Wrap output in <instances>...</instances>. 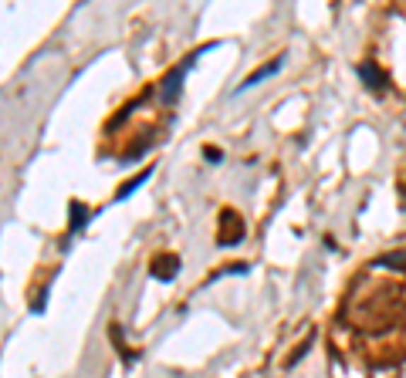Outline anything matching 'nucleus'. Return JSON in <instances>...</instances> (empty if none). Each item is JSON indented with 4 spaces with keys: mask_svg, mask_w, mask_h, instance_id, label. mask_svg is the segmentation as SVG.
Returning <instances> with one entry per match:
<instances>
[{
    "mask_svg": "<svg viewBox=\"0 0 406 378\" xmlns=\"http://www.w3.org/2000/svg\"><path fill=\"white\" fill-rule=\"evenodd\" d=\"M214 47H217V45H203V47H197V51H190L187 58L180 61L170 75L159 81V102H163V105H176V102H180V95H183V81H187L190 68L197 64V58H203V54H207V51H214Z\"/></svg>",
    "mask_w": 406,
    "mask_h": 378,
    "instance_id": "obj_1",
    "label": "nucleus"
},
{
    "mask_svg": "<svg viewBox=\"0 0 406 378\" xmlns=\"http://www.w3.org/2000/svg\"><path fill=\"white\" fill-rule=\"evenodd\" d=\"M244 220L237 216L234 210H224L220 213V233H217V243L220 247H234V243L244 240Z\"/></svg>",
    "mask_w": 406,
    "mask_h": 378,
    "instance_id": "obj_2",
    "label": "nucleus"
},
{
    "mask_svg": "<svg viewBox=\"0 0 406 378\" xmlns=\"http://www.w3.org/2000/svg\"><path fill=\"white\" fill-rule=\"evenodd\" d=\"M180 267H183V260L176 257V254H159V257L149 264V273H153L156 280H173V277L180 273Z\"/></svg>",
    "mask_w": 406,
    "mask_h": 378,
    "instance_id": "obj_3",
    "label": "nucleus"
},
{
    "mask_svg": "<svg viewBox=\"0 0 406 378\" xmlns=\"http://www.w3.org/2000/svg\"><path fill=\"white\" fill-rule=\"evenodd\" d=\"M359 78L366 81V88L376 91V95H379V91H386V85H390L386 71H383L376 61H362V64H359Z\"/></svg>",
    "mask_w": 406,
    "mask_h": 378,
    "instance_id": "obj_4",
    "label": "nucleus"
},
{
    "mask_svg": "<svg viewBox=\"0 0 406 378\" xmlns=\"http://www.w3.org/2000/svg\"><path fill=\"white\" fill-rule=\"evenodd\" d=\"M282 68H284V54H282V58H274V61H271V64H265V68H261V71H254V75H248V78H244V81H240V85H237V91H234V95H244V91H248V88H254V85H261V81H265V78L278 75V71H282Z\"/></svg>",
    "mask_w": 406,
    "mask_h": 378,
    "instance_id": "obj_5",
    "label": "nucleus"
},
{
    "mask_svg": "<svg viewBox=\"0 0 406 378\" xmlns=\"http://www.w3.org/2000/svg\"><path fill=\"white\" fill-rule=\"evenodd\" d=\"M88 220H92L88 206H85V203H79V199H71V227H68V240H71V237H79L81 230L88 227ZM68 240H64V243H68Z\"/></svg>",
    "mask_w": 406,
    "mask_h": 378,
    "instance_id": "obj_6",
    "label": "nucleus"
},
{
    "mask_svg": "<svg viewBox=\"0 0 406 378\" xmlns=\"http://www.w3.org/2000/svg\"><path fill=\"white\" fill-rule=\"evenodd\" d=\"M149 179H153V166H146V169L139 172V176H132V179L125 182L122 189L115 193V203H122V199H129V196H132V193H136V189L142 186V182H149Z\"/></svg>",
    "mask_w": 406,
    "mask_h": 378,
    "instance_id": "obj_7",
    "label": "nucleus"
},
{
    "mask_svg": "<svg viewBox=\"0 0 406 378\" xmlns=\"http://www.w3.org/2000/svg\"><path fill=\"white\" fill-rule=\"evenodd\" d=\"M373 267H386V271H406V250H396V254H383V257H376Z\"/></svg>",
    "mask_w": 406,
    "mask_h": 378,
    "instance_id": "obj_8",
    "label": "nucleus"
},
{
    "mask_svg": "<svg viewBox=\"0 0 406 378\" xmlns=\"http://www.w3.org/2000/svg\"><path fill=\"white\" fill-rule=\"evenodd\" d=\"M312 341H315V331L308 334V338H305L301 345H298V348H295V355H291V362H288V365H298V362H301V358H305V351L312 348Z\"/></svg>",
    "mask_w": 406,
    "mask_h": 378,
    "instance_id": "obj_9",
    "label": "nucleus"
},
{
    "mask_svg": "<svg viewBox=\"0 0 406 378\" xmlns=\"http://www.w3.org/2000/svg\"><path fill=\"white\" fill-rule=\"evenodd\" d=\"M203 155H207L210 163H220V159H224V155H220V149H203Z\"/></svg>",
    "mask_w": 406,
    "mask_h": 378,
    "instance_id": "obj_10",
    "label": "nucleus"
}]
</instances>
